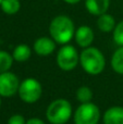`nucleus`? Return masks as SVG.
<instances>
[{"instance_id": "6e6552de", "label": "nucleus", "mask_w": 123, "mask_h": 124, "mask_svg": "<svg viewBox=\"0 0 123 124\" xmlns=\"http://www.w3.org/2000/svg\"><path fill=\"white\" fill-rule=\"evenodd\" d=\"M56 49V41L49 37H39L34 43V50L38 56L47 57Z\"/></svg>"}, {"instance_id": "4468645a", "label": "nucleus", "mask_w": 123, "mask_h": 124, "mask_svg": "<svg viewBox=\"0 0 123 124\" xmlns=\"http://www.w3.org/2000/svg\"><path fill=\"white\" fill-rule=\"evenodd\" d=\"M111 66L115 73L123 75V46L115 51L111 58Z\"/></svg>"}, {"instance_id": "f03ea898", "label": "nucleus", "mask_w": 123, "mask_h": 124, "mask_svg": "<svg viewBox=\"0 0 123 124\" xmlns=\"http://www.w3.org/2000/svg\"><path fill=\"white\" fill-rule=\"evenodd\" d=\"M80 63L83 70L89 75L100 74L106 66V60L102 52L95 47L84 48L80 54Z\"/></svg>"}, {"instance_id": "ddd939ff", "label": "nucleus", "mask_w": 123, "mask_h": 124, "mask_svg": "<svg viewBox=\"0 0 123 124\" xmlns=\"http://www.w3.org/2000/svg\"><path fill=\"white\" fill-rule=\"evenodd\" d=\"M31 54H32V50L28 47L27 45H24V44H21V45H17L16 47L13 50V59L17 62H24L27 61L28 59L31 58Z\"/></svg>"}, {"instance_id": "2eb2a0df", "label": "nucleus", "mask_w": 123, "mask_h": 124, "mask_svg": "<svg viewBox=\"0 0 123 124\" xmlns=\"http://www.w3.org/2000/svg\"><path fill=\"white\" fill-rule=\"evenodd\" d=\"M0 7L6 14L12 15L19 12L20 8H21V3H20V0H2Z\"/></svg>"}, {"instance_id": "aec40b11", "label": "nucleus", "mask_w": 123, "mask_h": 124, "mask_svg": "<svg viewBox=\"0 0 123 124\" xmlns=\"http://www.w3.org/2000/svg\"><path fill=\"white\" fill-rule=\"evenodd\" d=\"M26 124H45V122L38 118H31L26 121Z\"/></svg>"}, {"instance_id": "423d86ee", "label": "nucleus", "mask_w": 123, "mask_h": 124, "mask_svg": "<svg viewBox=\"0 0 123 124\" xmlns=\"http://www.w3.org/2000/svg\"><path fill=\"white\" fill-rule=\"evenodd\" d=\"M80 61L77 50L71 45L61 47L57 54V64L63 71H71L76 68Z\"/></svg>"}, {"instance_id": "f257e3e1", "label": "nucleus", "mask_w": 123, "mask_h": 124, "mask_svg": "<svg viewBox=\"0 0 123 124\" xmlns=\"http://www.w3.org/2000/svg\"><path fill=\"white\" fill-rule=\"evenodd\" d=\"M49 33L57 44L67 45L75 34L73 21L67 15H58L50 23Z\"/></svg>"}, {"instance_id": "9b49d317", "label": "nucleus", "mask_w": 123, "mask_h": 124, "mask_svg": "<svg viewBox=\"0 0 123 124\" xmlns=\"http://www.w3.org/2000/svg\"><path fill=\"white\" fill-rule=\"evenodd\" d=\"M105 124H123V107H110L104 114Z\"/></svg>"}, {"instance_id": "39448f33", "label": "nucleus", "mask_w": 123, "mask_h": 124, "mask_svg": "<svg viewBox=\"0 0 123 124\" xmlns=\"http://www.w3.org/2000/svg\"><path fill=\"white\" fill-rule=\"evenodd\" d=\"M99 119V108L93 102L82 103L74 112L75 124H98Z\"/></svg>"}, {"instance_id": "20e7f679", "label": "nucleus", "mask_w": 123, "mask_h": 124, "mask_svg": "<svg viewBox=\"0 0 123 124\" xmlns=\"http://www.w3.org/2000/svg\"><path fill=\"white\" fill-rule=\"evenodd\" d=\"M19 96L26 103H34L40 99L43 95V86L36 78L28 77L20 83Z\"/></svg>"}, {"instance_id": "a211bd4d", "label": "nucleus", "mask_w": 123, "mask_h": 124, "mask_svg": "<svg viewBox=\"0 0 123 124\" xmlns=\"http://www.w3.org/2000/svg\"><path fill=\"white\" fill-rule=\"evenodd\" d=\"M113 40L120 47L123 46V21L119 22L113 30Z\"/></svg>"}, {"instance_id": "412c9836", "label": "nucleus", "mask_w": 123, "mask_h": 124, "mask_svg": "<svg viewBox=\"0 0 123 124\" xmlns=\"http://www.w3.org/2000/svg\"><path fill=\"white\" fill-rule=\"evenodd\" d=\"M64 1L69 4H75V3H77V2H80L81 0H64Z\"/></svg>"}, {"instance_id": "0eeeda50", "label": "nucleus", "mask_w": 123, "mask_h": 124, "mask_svg": "<svg viewBox=\"0 0 123 124\" xmlns=\"http://www.w3.org/2000/svg\"><path fill=\"white\" fill-rule=\"evenodd\" d=\"M19 77L11 72L0 73V96L11 97L19 92Z\"/></svg>"}, {"instance_id": "5701e85b", "label": "nucleus", "mask_w": 123, "mask_h": 124, "mask_svg": "<svg viewBox=\"0 0 123 124\" xmlns=\"http://www.w3.org/2000/svg\"><path fill=\"white\" fill-rule=\"evenodd\" d=\"M1 1H2V0H0V4H1Z\"/></svg>"}, {"instance_id": "dca6fc26", "label": "nucleus", "mask_w": 123, "mask_h": 124, "mask_svg": "<svg viewBox=\"0 0 123 124\" xmlns=\"http://www.w3.org/2000/svg\"><path fill=\"white\" fill-rule=\"evenodd\" d=\"M76 99L81 103L91 102L93 99V90L87 86H82L76 90Z\"/></svg>"}, {"instance_id": "1a4fd4ad", "label": "nucleus", "mask_w": 123, "mask_h": 124, "mask_svg": "<svg viewBox=\"0 0 123 124\" xmlns=\"http://www.w3.org/2000/svg\"><path fill=\"white\" fill-rule=\"evenodd\" d=\"M75 41L80 47L87 48L94 41V32L89 26L82 25L75 31Z\"/></svg>"}, {"instance_id": "9d476101", "label": "nucleus", "mask_w": 123, "mask_h": 124, "mask_svg": "<svg viewBox=\"0 0 123 124\" xmlns=\"http://www.w3.org/2000/svg\"><path fill=\"white\" fill-rule=\"evenodd\" d=\"M110 4V0H85L86 10L91 14L99 16L107 12Z\"/></svg>"}, {"instance_id": "7ed1b4c3", "label": "nucleus", "mask_w": 123, "mask_h": 124, "mask_svg": "<svg viewBox=\"0 0 123 124\" xmlns=\"http://www.w3.org/2000/svg\"><path fill=\"white\" fill-rule=\"evenodd\" d=\"M72 114L71 103L63 98L54 100L47 108L46 116L51 124H64L70 120Z\"/></svg>"}, {"instance_id": "f8f14e48", "label": "nucleus", "mask_w": 123, "mask_h": 124, "mask_svg": "<svg viewBox=\"0 0 123 124\" xmlns=\"http://www.w3.org/2000/svg\"><path fill=\"white\" fill-rule=\"evenodd\" d=\"M97 26L101 32L104 33H110L115 30V21L112 15L110 14H101L98 16L97 20Z\"/></svg>"}, {"instance_id": "6ab92c4d", "label": "nucleus", "mask_w": 123, "mask_h": 124, "mask_svg": "<svg viewBox=\"0 0 123 124\" xmlns=\"http://www.w3.org/2000/svg\"><path fill=\"white\" fill-rule=\"evenodd\" d=\"M8 124H26V121L22 114H13L8 120Z\"/></svg>"}, {"instance_id": "4be33fe9", "label": "nucleus", "mask_w": 123, "mask_h": 124, "mask_svg": "<svg viewBox=\"0 0 123 124\" xmlns=\"http://www.w3.org/2000/svg\"><path fill=\"white\" fill-rule=\"evenodd\" d=\"M0 106H1V99H0Z\"/></svg>"}, {"instance_id": "f3484780", "label": "nucleus", "mask_w": 123, "mask_h": 124, "mask_svg": "<svg viewBox=\"0 0 123 124\" xmlns=\"http://www.w3.org/2000/svg\"><path fill=\"white\" fill-rule=\"evenodd\" d=\"M13 57L7 51L0 50V73L8 72L13 63Z\"/></svg>"}]
</instances>
